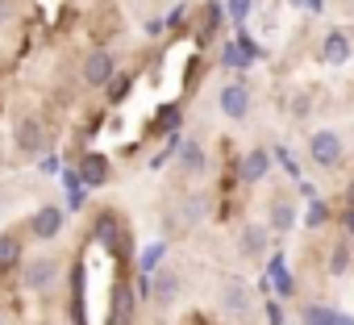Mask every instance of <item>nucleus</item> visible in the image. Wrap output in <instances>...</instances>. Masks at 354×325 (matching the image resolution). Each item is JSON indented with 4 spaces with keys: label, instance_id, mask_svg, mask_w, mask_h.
<instances>
[{
    "label": "nucleus",
    "instance_id": "1",
    "mask_svg": "<svg viewBox=\"0 0 354 325\" xmlns=\"http://www.w3.org/2000/svg\"><path fill=\"white\" fill-rule=\"evenodd\" d=\"M217 104H221V113H225L230 121H246V117H250V84H246V80H230V84L221 88Z\"/></svg>",
    "mask_w": 354,
    "mask_h": 325
},
{
    "label": "nucleus",
    "instance_id": "2",
    "mask_svg": "<svg viewBox=\"0 0 354 325\" xmlns=\"http://www.w3.org/2000/svg\"><path fill=\"white\" fill-rule=\"evenodd\" d=\"M113 80H117V55L92 50V55L84 59V84H88V88H109Z\"/></svg>",
    "mask_w": 354,
    "mask_h": 325
},
{
    "label": "nucleus",
    "instance_id": "3",
    "mask_svg": "<svg viewBox=\"0 0 354 325\" xmlns=\"http://www.w3.org/2000/svg\"><path fill=\"white\" fill-rule=\"evenodd\" d=\"M308 158L317 162V167H337L342 162V138L333 129H317L308 138Z\"/></svg>",
    "mask_w": 354,
    "mask_h": 325
},
{
    "label": "nucleus",
    "instance_id": "4",
    "mask_svg": "<svg viewBox=\"0 0 354 325\" xmlns=\"http://www.w3.org/2000/svg\"><path fill=\"white\" fill-rule=\"evenodd\" d=\"M63 225H67V213H63L59 205H42V209L30 217V234H34L38 242H50V238H59V234H63Z\"/></svg>",
    "mask_w": 354,
    "mask_h": 325
},
{
    "label": "nucleus",
    "instance_id": "5",
    "mask_svg": "<svg viewBox=\"0 0 354 325\" xmlns=\"http://www.w3.org/2000/svg\"><path fill=\"white\" fill-rule=\"evenodd\" d=\"M221 308L230 317H246L254 308V296H250V284L246 279H225L221 284Z\"/></svg>",
    "mask_w": 354,
    "mask_h": 325
},
{
    "label": "nucleus",
    "instance_id": "6",
    "mask_svg": "<svg viewBox=\"0 0 354 325\" xmlns=\"http://www.w3.org/2000/svg\"><path fill=\"white\" fill-rule=\"evenodd\" d=\"M55 279H59V259H34L30 267H26V288L30 292H46V288H55Z\"/></svg>",
    "mask_w": 354,
    "mask_h": 325
},
{
    "label": "nucleus",
    "instance_id": "7",
    "mask_svg": "<svg viewBox=\"0 0 354 325\" xmlns=\"http://www.w3.org/2000/svg\"><path fill=\"white\" fill-rule=\"evenodd\" d=\"M80 180H84V188H100L104 180H109V158L100 154V150H88L84 158H80Z\"/></svg>",
    "mask_w": 354,
    "mask_h": 325
},
{
    "label": "nucleus",
    "instance_id": "8",
    "mask_svg": "<svg viewBox=\"0 0 354 325\" xmlns=\"http://www.w3.org/2000/svg\"><path fill=\"white\" fill-rule=\"evenodd\" d=\"M296 221H300V213H296V205H292V201L275 196V201L267 205V230H271V234H288Z\"/></svg>",
    "mask_w": 354,
    "mask_h": 325
},
{
    "label": "nucleus",
    "instance_id": "9",
    "mask_svg": "<svg viewBox=\"0 0 354 325\" xmlns=\"http://www.w3.org/2000/svg\"><path fill=\"white\" fill-rule=\"evenodd\" d=\"M267 171H271V154H267V150H246L242 167H238V180H242V184L250 188V184L267 180Z\"/></svg>",
    "mask_w": 354,
    "mask_h": 325
},
{
    "label": "nucleus",
    "instance_id": "10",
    "mask_svg": "<svg viewBox=\"0 0 354 325\" xmlns=\"http://www.w3.org/2000/svg\"><path fill=\"white\" fill-rule=\"evenodd\" d=\"M150 296L158 304H175L180 300V275L175 271H150Z\"/></svg>",
    "mask_w": 354,
    "mask_h": 325
},
{
    "label": "nucleus",
    "instance_id": "11",
    "mask_svg": "<svg viewBox=\"0 0 354 325\" xmlns=\"http://www.w3.org/2000/svg\"><path fill=\"white\" fill-rule=\"evenodd\" d=\"M17 146H21V154H42V150H46V129H42V121L26 117V121L17 125Z\"/></svg>",
    "mask_w": 354,
    "mask_h": 325
},
{
    "label": "nucleus",
    "instance_id": "12",
    "mask_svg": "<svg viewBox=\"0 0 354 325\" xmlns=\"http://www.w3.org/2000/svg\"><path fill=\"white\" fill-rule=\"evenodd\" d=\"M321 59H325V63H333V67H342V63L350 59V38H346L342 30H329V34H325V42H321Z\"/></svg>",
    "mask_w": 354,
    "mask_h": 325
},
{
    "label": "nucleus",
    "instance_id": "13",
    "mask_svg": "<svg viewBox=\"0 0 354 325\" xmlns=\"http://www.w3.org/2000/svg\"><path fill=\"white\" fill-rule=\"evenodd\" d=\"M180 167H184L188 176H196V171L209 167V154H205L201 142H184V146H180Z\"/></svg>",
    "mask_w": 354,
    "mask_h": 325
},
{
    "label": "nucleus",
    "instance_id": "14",
    "mask_svg": "<svg viewBox=\"0 0 354 325\" xmlns=\"http://www.w3.org/2000/svg\"><path fill=\"white\" fill-rule=\"evenodd\" d=\"M267 234H271L267 225H246V230H242V254H246V259H259V254L267 250Z\"/></svg>",
    "mask_w": 354,
    "mask_h": 325
},
{
    "label": "nucleus",
    "instance_id": "15",
    "mask_svg": "<svg viewBox=\"0 0 354 325\" xmlns=\"http://www.w3.org/2000/svg\"><path fill=\"white\" fill-rule=\"evenodd\" d=\"M17 259H21V242L13 234H0V271L17 267Z\"/></svg>",
    "mask_w": 354,
    "mask_h": 325
},
{
    "label": "nucleus",
    "instance_id": "16",
    "mask_svg": "<svg viewBox=\"0 0 354 325\" xmlns=\"http://www.w3.org/2000/svg\"><path fill=\"white\" fill-rule=\"evenodd\" d=\"M162 254H167V242H150V246L142 250V259H138V271H142V275H150V271H158V263H162Z\"/></svg>",
    "mask_w": 354,
    "mask_h": 325
},
{
    "label": "nucleus",
    "instance_id": "17",
    "mask_svg": "<svg viewBox=\"0 0 354 325\" xmlns=\"http://www.w3.org/2000/svg\"><path fill=\"white\" fill-rule=\"evenodd\" d=\"M300 317H304L308 325H342V317H337L333 308H325V304H308Z\"/></svg>",
    "mask_w": 354,
    "mask_h": 325
},
{
    "label": "nucleus",
    "instance_id": "18",
    "mask_svg": "<svg viewBox=\"0 0 354 325\" xmlns=\"http://www.w3.org/2000/svg\"><path fill=\"white\" fill-rule=\"evenodd\" d=\"M221 9H225V17H230L234 26H242V21L250 17V9H254V0H225Z\"/></svg>",
    "mask_w": 354,
    "mask_h": 325
},
{
    "label": "nucleus",
    "instance_id": "19",
    "mask_svg": "<svg viewBox=\"0 0 354 325\" xmlns=\"http://www.w3.org/2000/svg\"><path fill=\"white\" fill-rule=\"evenodd\" d=\"M221 63H225V67H250V63H254V55H250V50H238V46L230 42V46H225V59H221Z\"/></svg>",
    "mask_w": 354,
    "mask_h": 325
},
{
    "label": "nucleus",
    "instance_id": "20",
    "mask_svg": "<svg viewBox=\"0 0 354 325\" xmlns=\"http://www.w3.org/2000/svg\"><path fill=\"white\" fill-rule=\"evenodd\" d=\"M346 267H350V246H333V250H329V271L342 275Z\"/></svg>",
    "mask_w": 354,
    "mask_h": 325
},
{
    "label": "nucleus",
    "instance_id": "21",
    "mask_svg": "<svg viewBox=\"0 0 354 325\" xmlns=\"http://www.w3.org/2000/svg\"><path fill=\"white\" fill-rule=\"evenodd\" d=\"M304 225H313V230H317V225H325V205H313V209H308V221H304Z\"/></svg>",
    "mask_w": 354,
    "mask_h": 325
},
{
    "label": "nucleus",
    "instance_id": "22",
    "mask_svg": "<svg viewBox=\"0 0 354 325\" xmlns=\"http://www.w3.org/2000/svg\"><path fill=\"white\" fill-rule=\"evenodd\" d=\"M342 225H346V234L354 238V205H346V213H342Z\"/></svg>",
    "mask_w": 354,
    "mask_h": 325
},
{
    "label": "nucleus",
    "instance_id": "23",
    "mask_svg": "<svg viewBox=\"0 0 354 325\" xmlns=\"http://www.w3.org/2000/svg\"><path fill=\"white\" fill-rule=\"evenodd\" d=\"M162 121H167V129H175V125H180V109H175V104H171V109L162 113Z\"/></svg>",
    "mask_w": 354,
    "mask_h": 325
},
{
    "label": "nucleus",
    "instance_id": "24",
    "mask_svg": "<svg viewBox=\"0 0 354 325\" xmlns=\"http://www.w3.org/2000/svg\"><path fill=\"white\" fill-rule=\"evenodd\" d=\"M9 17H13V5H9V0H0V26H5Z\"/></svg>",
    "mask_w": 354,
    "mask_h": 325
},
{
    "label": "nucleus",
    "instance_id": "25",
    "mask_svg": "<svg viewBox=\"0 0 354 325\" xmlns=\"http://www.w3.org/2000/svg\"><path fill=\"white\" fill-rule=\"evenodd\" d=\"M292 5H308V9H321V0H292Z\"/></svg>",
    "mask_w": 354,
    "mask_h": 325
},
{
    "label": "nucleus",
    "instance_id": "26",
    "mask_svg": "<svg viewBox=\"0 0 354 325\" xmlns=\"http://www.w3.org/2000/svg\"><path fill=\"white\" fill-rule=\"evenodd\" d=\"M346 205H354V184H350V192H346Z\"/></svg>",
    "mask_w": 354,
    "mask_h": 325
},
{
    "label": "nucleus",
    "instance_id": "27",
    "mask_svg": "<svg viewBox=\"0 0 354 325\" xmlns=\"http://www.w3.org/2000/svg\"><path fill=\"white\" fill-rule=\"evenodd\" d=\"M0 209H5V201H0Z\"/></svg>",
    "mask_w": 354,
    "mask_h": 325
}]
</instances>
